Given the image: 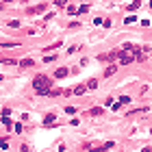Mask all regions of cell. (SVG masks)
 <instances>
[{
	"label": "cell",
	"mask_w": 152,
	"mask_h": 152,
	"mask_svg": "<svg viewBox=\"0 0 152 152\" xmlns=\"http://www.w3.org/2000/svg\"><path fill=\"white\" fill-rule=\"evenodd\" d=\"M33 87L37 89L39 93H48V89H50V78H48V76H37V78L33 80Z\"/></svg>",
	"instance_id": "6da1fadb"
},
{
	"label": "cell",
	"mask_w": 152,
	"mask_h": 152,
	"mask_svg": "<svg viewBox=\"0 0 152 152\" xmlns=\"http://www.w3.org/2000/svg\"><path fill=\"white\" fill-rule=\"evenodd\" d=\"M68 74H70V70H68V68H59L57 72H54V76H57V78H65Z\"/></svg>",
	"instance_id": "7a4b0ae2"
},
{
	"label": "cell",
	"mask_w": 152,
	"mask_h": 152,
	"mask_svg": "<svg viewBox=\"0 0 152 152\" xmlns=\"http://www.w3.org/2000/svg\"><path fill=\"white\" fill-rule=\"evenodd\" d=\"M85 91H87V85H76V87L72 89V93H76V96H83Z\"/></svg>",
	"instance_id": "3957f363"
},
{
	"label": "cell",
	"mask_w": 152,
	"mask_h": 152,
	"mask_svg": "<svg viewBox=\"0 0 152 152\" xmlns=\"http://www.w3.org/2000/svg\"><path fill=\"white\" fill-rule=\"evenodd\" d=\"M132 59H135L132 54H122V59H120V63H122V65H128V63H132Z\"/></svg>",
	"instance_id": "277c9868"
},
{
	"label": "cell",
	"mask_w": 152,
	"mask_h": 152,
	"mask_svg": "<svg viewBox=\"0 0 152 152\" xmlns=\"http://www.w3.org/2000/svg\"><path fill=\"white\" fill-rule=\"evenodd\" d=\"M87 89H98V78H91V80H87Z\"/></svg>",
	"instance_id": "5b68a950"
},
{
	"label": "cell",
	"mask_w": 152,
	"mask_h": 152,
	"mask_svg": "<svg viewBox=\"0 0 152 152\" xmlns=\"http://www.w3.org/2000/svg\"><path fill=\"white\" fill-rule=\"evenodd\" d=\"M115 72H118V68H115V65H109V68H107V72H104V76H113Z\"/></svg>",
	"instance_id": "8992f818"
},
{
	"label": "cell",
	"mask_w": 152,
	"mask_h": 152,
	"mask_svg": "<svg viewBox=\"0 0 152 152\" xmlns=\"http://www.w3.org/2000/svg\"><path fill=\"white\" fill-rule=\"evenodd\" d=\"M20 65H22V68H33V59H22Z\"/></svg>",
	"instance_id": "52a82bcc"
},
{
	"label": "cell",
	"mask_w": 152,
	"mask_h": 152,
	"mask_svg": "<svg viewBox=\"0 0 152 152\" xmlns=\"http://www.w3.org/2000/svg\"><path fill=\"white\" fill-rule=\"evenodd\" d=\"M139 7H141V2H139V0H135L132 5H128V11H137Z\"/></svg>",
	"instance_id": "ba28073f"
},
{
	"label": "cell",
	"mask_w": 152,
	"mask_h": 152,
	"mask_svg": "<svg viewBox=\"0 0 152 152\" xmlns=\"http://www.w3.org/2000/svg\"><path fill=\"white\" fill-rule=\"evenodd\" d=\"M44 11V5H39V7H33V9H28V13L33 15V13H41Z\"/></svg>",
	"instance_id": "9c48e42d"
},
{
	"label": "cell",
	"mask_w": 152,
	"mask_h": 152,
	"mask_svg": "<svg viewBox=\"0 0 152 152\" xmlns=\"http://www.w3.org/2000/svg\"><path fill=\"white\" fill-rule=\"evenodd\" d=\"M102 111H104V109L96 107V109H91V111H89V113H91V115H102Z\"/></svg>",
	"instance_id": "30bf717a"
},
{
	"label": "cell",
	"mask_w": 152,
	"mask_h": 152,
	"mask_svg": "<svg viewBox=\"0 0 152 152\" xmlns=\"http://www.w3.org/2000/svg\"><path fill=\"white\" fill-rule=\"evenodd\" d=\"M54 122V115H52V113H50V115H46V118H44V124H52Z\"/></svg>",
	"instance_id": "8fae6325"
},
{
	"label": "cell",
	"mask_w": 152,
	"mask_h": 152,
	"mask_svg": "<svg viewBox=\"0 0 152 152\" xmlns=\"http://www.w3.org/2000/svg\"><path fill=\"white\" fill-rule=\"evenodd\" d=\"M0 148L7 150V148H9V139H0Z\"/></svg>",
	"instance_id": "7c38bea8"
},
{
	"label": "cell",
	"mask_w": 152,
	"mask_h": 152,
	"mask_svg": "<svg viewBox=\"0 0 152 152\" xmlns=\"http://www.w3.org/2000/svg\"><path fill=\"white\" fill-rule=\"evenodd\" d=\"M2 63H5V65H15L18 61H15V59H2Z\"/></svg>",
	"instance_id": "4fadbf2b"
},
{
	"label": "cell",
	"mask_w": 152,
	"mask_h": 152,
	"mask_svg": "<svg viewBox=\"0 0 152 152\" xmlns=\"http://www.w3.org/2000/svg\"><path fill=\"white\" fill-rule=\"evenodd\" d=\"M124 22H126V24H132V22H137V18H135V15H128Z\"/></svg>",
	"instance_id": "5bb4252c"
},
{
	"label": "cell",
	"mask_w": 152,
	"mask_h": 152,
	"mask_svg": "<svg viewBox=\"0 0 152 152\" xmlns=\"http://www.w3.org/2000/svg\"><path fill=\"white\" fill-rule=\"evenodd\" d=\"M54 5H57V7H65V5H68V0H54Z\"/></svg>",
	"instance_id": "9a60e30c"
},
{
	"label": "cell",
	"mask_w": 152,
	"mask_h": 152,
	"mask_svg": "<svg viewBox=\"0 0 152 152\" xmlns=\"http://www.w3.org/2000/svg\"><path fill=\"white\" fill-rule=\"evenodd\" d=\"M9 26H11V28H18V26H20V22H18V20H11Z\"/></svg>",
	"instance_id": "2e32d148"
},
{
	"label": "cell",
	"mask_w": 152,
	"mask_h": 152,
	"mask_svg": "<svg viewBox=\"0 0 152 152\" xmlns=\"http://www.w3.org/2000/svg\"><path fill=\"white\" fill-rule=\"evenodd\" d=\"M113 146H115V143H113V141H107V143H104V146H102V148H104V150H111V148H113Z\"/></svg>",
	"instance_id": "e0dca14e"
},
{
	"label": "cell",
	"mask_w": 152,
	"mask_h": 152,
	"mask_svg": "<svg viewBox=\"0 0 152 152\" xmlns=\"http://www.w3.org/2000/svg\"><path fill=\"white\" fill-rule=\"evenodd\" d=\"M120 102H122V104H128V102H130V98H128V96H122V98H120Z\"/></svg>",
	"instance_id": "ac0fdd59"
},
{
	"label": "cell",
	"mask_w": 152,
	"mask_h": 152,
	"mask_svg": "<svg viewBox=\"0 0 152 152\" xmlns=\"http://www.w3.org/2000/svg\"><path fill=\"white\" fill-rule=\"evenodd\" d=\"M122 50H124V52H130V50H132V44H124Z\"/></svg>",
	"instance_id": "d6986e66"
},
{
	"label": "cell",
	"mask_w": 152,
	"mask_h": 152,
	"mask_svg": "<svg viewBox=\"0 0 152 152\" xmlns=\"http://www.w3.org/2000/svg\"><path fill=\"white\" fill-rule=\"evenodd\" d=\"M76 11H78V9H76V7H68V13H70V15H74V13H76Z\"/></svg>",
	"instance_id": "ffe728a7"
},
{
	"label": "cell",
	"mask_w": 152,
	"mask_h": 152,
	"mask_svg": "<svg viewBox=\"0 0 152 152\" xmlns=\"http://www.w3.org/2000/svg\"><path fill=\"white\" fill-rule=\"evenodd\" d=\"M5 2H9V0H5Z\"/></svg>",
	"instance_id": "44dd1931"
},
{
	"label": "cell",
	"mask_w": 152,
	"mask_h": 152,
	"mask_svg": "<svg viewBox=\"0 0 152 152\" xmlns=\"http://www.w3.org/2000/svg\"><path fill=\"white\" fill-rule=\"evenodd\" d=\"M0 80H2V76H0Z\"/></svg>",
	"instance_id": "7402d4cb"
}]
</instances>
